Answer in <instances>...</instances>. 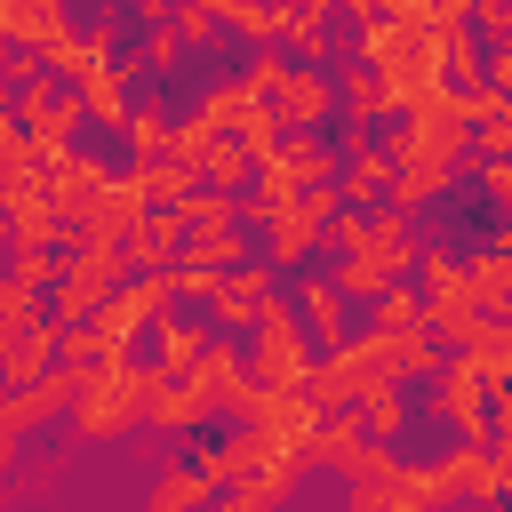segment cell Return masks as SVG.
<instances>
[{"mask_svg": "<svg viewBox=\"0 0 512 512\" xmlns=\"http://www.w3.org/2000/svg\"><path fill=\"white\" fill-rule=\"evenodd\" d=\"M152 384H160V368L152 360H112L80 400H72V432L88 440V448H104V440H120L128 424H144V408H152Z\"/></svg>", "mask_w": 512, "mask_h": 512, "instance_id": "obj_1", "label": "cell"}, {"mask_svg": "<svg viewBox=\"0 0 512 512\" xmlns=\"http://www.w3.org/2000/svg\"><path fill=\"white\" fill-rule=\"evenodd\" d=\"M496 392H504V384H496L472 352H448V368L432 376V400H424V408H432L456 440H496Z\"/></svg>", "mask_w": 512, "mask_h": 512, "instance_id": "obj_2", "label": "cell"}, {"mask_svg": "<svg viewBox=\"0 0 512 512\" xmlns=\"http://www.w3.org/2000/svg\"><path fill=\"white\" fill-rule=\"evenodd\" d=\"M312 360H320V344H312L304 312H296V304H272L264 328H256V360H248V376H256L264 392H304Z\"/></svg>", "mask_w": 512, "mask_h": 512, "instance_id": "obj_3", "label": "cell"}, {"mask_svg": "<svg viewBox=\"0 0 512 512\" xmlns=\"http://www.w3.org/2000/svg\"><path fill=\"white\" fill-rule=\"evenodd\" d=\"M392 152H400V160H448V168H456V160L472 152V112H464V96H456V88H440L432 104L400 112Z\"/></svg>", "mask_w": 512, "mask_h": 512, "instance_id": "obj_4", "label": "cell"}, {"mask_svg": "<svg viewBox=\"0 0 512 512\" xmlns=\"http://www.w3.org/2000/svg\"><path fill=\"white\" fill-rule=\"evenodd\" d=\"M264 168H272L280 184H296V192H304V184H344V144L320 136V128H288Z\"/></svg>", "mask_w": 512, "mask_h": 512, "instance_id": "obj_5", "label": "cell"}, {"mask_svg": "<svg viewBox=\"0 0 512 512\" xmlns=\"http://www.w3.org/2000/svg\"><path fill=\"white\" fill-rule=\"evenodd\" d=\"M384 120H400V112H392V88H384V72H368V64H344V80H336V136H376Z\"/></svg>", "mask_w": 512, "mask_h": 512, "instance_id": "obj_6", "label": "cell"}, {"mask_svg": "<svg viewBox=\"0 0 512 512\" xmlns=\"http://www.w3.org/2000/svg\"><path fill=\"white\" fill-rule=\"evenodd\" d=\"M280 304V288H272V264H240L216 296H208V320L232 336V328H264V312Z\"/></svg>", "mask_w": 512, "mask_h": 512, "instance_id": "obj_7", "label": "cell"}, {"mask_svg": "<svg viewBox=\"0 0 512 512\" xmlns=\"http://www.w3.org/2000/svg\"><path fill=\"white\" fill-rule=\"evenodd\" d=\"M376 448H384V440H376V432H368V424H360V408H328V416H320V432H312V448H304V456H312V464H320V472H344V480H352V472H360V464H368V456H376Z\"/></svg>", "mask_w": 512, "mask_h": 512, "instance_id": "obj_8", "label": "cell"}, {"mask_svg": "<svg viewBox=\"0 0 512 512\" xmlns=\"http://www.w3.org/2000/svg\"><path fill=\"white\" fill-rule=\"evenodd\" d=\"M296 312H304V328H312L320 352H344V344L360 336V328H352V296H344L328 272H312V280L296 288Z\"/></svg>", "mask_w": 512, "mask_h": 512, "instance_id": "obj_9", "label": "cell"}, {"mask_svg": "<svg viewBox=\"0 0 512 512\" xmlns=\"http://www.w3.org/2000/svg\"><path fill=\"white\" fill-rule=\"evenodd\" d=\"M56 352H64V328H56V320H32V328L0 336V392H16V384H40V376L56 368Z\"/></svg>", "mask_w": 512, "mask_h": 512, "instance_id": "obj_10", "label": "cell"}, {"mask_svg": "<svg viewBox=\"0 0 512 512\" xmlns=\"http://www.w3.org/2000/svg\"><path fill=\"white\" fill-rule=\"evenodd\" d=\"M440 464H448V488H456V496H472V504H504V496H512L496 440H456Z\"/></svg>", "mask_w": 512, "mask_h": 512, "instance_id": "obj_11", "label": "cell"}, {"mask_svg": "<svg viewBox=\"0 0 512 512\" xmlns=\"http://www.w3.org/2000/svg\"><path fill=\"white\" fill-rule=\"evenodd\" d=\"M272 112H280V128H328V120H336V80H328L320 64H296V72L280 80Z\"/></svg>", "mask_w": 512, "mask_h": 512, "instance_id": "obj_12", "label": "cell"}, {"mask_svg": "<svg viewBox=\"0 0 512 512\" xmlns=\"http://www.w3.org/2000/svg\"><path fill=\"white\" fill-rule=\"evenodd\" d=\"M40 184H48L56 216H80V208L112 184V168H104V160H88V152H64V160H48V168H40Z\"/></svg>", "mask_w": 512, "mask_h": 512, "instance_id": "obj_13", "label": "cell"}, {"mask_svg": "<svg viewBox=\"0 0 512 512\" xmlns=\"http://www.w3.org/2000/svg\"><path fill=\"white\" fill-rule=\"evenodd\" d=\"M72 24H64V0H0V40L8 48H56Z\"/></svg>", "mask_w": 512, "mask_h": 512, "instance_id": "obj_14", "label": "cell"}, {"mask_svg": "<svg viewBox=\"0 0 512 512\" xmlns=\"http://www.w3.org/2000/svg\"><path fill=\"white\" fill-rule=\"evenodd\" d=\"M448 368V344L432 336V328H400V336H384V376H400V384H432Z\"/></svg>", "mask_w": 512, "mask_h": 512, "instance_id": "obj_15", "label": "cell"}, {"mask_svg": "<svg viewBox=\"0 0 512 512\" xmlns=\"http://www.w3.org/2000/svg\"><path fill=\"white\" fill-rule=\"evenodd\" d=\"M208 8H216L248 48H280V40L296 32V24H288V0H208Z\"/></svg>", "mask_w": 512, "mask_h": 512, "instance_id": "obj_16", "label": "cell"}, {"mask_svg": "<svg viewBox=\"0 0 512 512\" xmlns=\"http://www.w3.org/2000/svg\"><path fill=\"white\" fill-rule=\"evenodd\" d=\"M448 176H456L448 160H400V168H392V200H384V208L416 216V208H432V200L448 192Z\"/></svg>", "mask_w": 512, "mask_h": 512, "instance_id": "obj_17", "label": "cell"}, {"mask_svg": "<svg viewBox=\"0 0 512 512\" xmlns=\"http://www.w3.org/2000/svg\"><path fill=\"white\" fill-rule=\"evenodd\" d=\"M352 408H360V424H368V432H376V440H384V448H392V440H400V432H408V392H400V384H392V376H368V384H360V400H352Z\"/></svg>", "mask_w": 512, "mask_h": 512, "instance_id": "obj_18", "label": "cell"}, {"mask_svg": "<svg viewBox=\"0 0 512 512\" xmlns=\"http://www.w3.org/2000/svg\"><path fill=\"white\" fill-rule=\"evenodd\" d=\"M120 136H128V168H152V160H168V144H176V120H168L160 104H136Z\"/></svg>", "mask_w": 512, "mask_h": 512, "instance_id": "obj_19", "label": "cell"}, {"mask_svg": "<svg viewBox=\"0 0 512 512\" xmlns=\"http://www.w3.org/2000/svg\"><path fill=\"white\" fill-rule=\"evenodd\" d=\"M360 320H368L376 336H400V328H424V288H416V280H400V288H384V296H376V304H368Z\"/></svg>", "mask_w": 512, "mask_h": 512, "instance_id": "obj_20", "label": "cell"}, {"mask_svg": "<svg viewBox=\"0 0 512 512\" xmlns=\"http://www.w3.org/2000/svg\"><path fill=\"white\" fill-rule=\"evenodd\" d=\"M80 104H88V120H96V128H128V64L96 72V80L80 88Z\"/></svg>", "mask_w": 512, "mask_h": 512, "instance_id": "obj_21", "label": "cell"}, {"mask_svg": "<svg viewBox=\"0 0 512 512\" xmlns=\"http://www.w3.org/2000/svg\"><path fill=\"white\" fill-rule=\"evenodd\" d=\"M256 176H264V160H248L240 144H216V152H208V168H200V184H208V192H232V200H248V184H256Z\"/></svg>", "mask_w": 512, "mask_h": 512, "instance_id": "obj_22", "label": "cell"}, {"mask_svg": "<svg viewBox=\"0 0 512 512\" xmlns=\"http://www.w3.org/2000/svg\"><path fill=\"white\" fill-rule=\"evenodd\" d=\"M184 224H192V240H216V232H248V224H240V200H232V192H208V184L184 200Z\"/></svg>", "mask_w": 512, "mask_h": 512, "instance_id": "obj_23", "label": "cell"}, {"mask_svg": "<svg viewBox=\"0 0 512 512\" xmlns=\"http://www.w3.org/2000/svg\"><path fill=\"white\" fill-rule=\"evenodd\" d=\"M472 288H480V304H488V312H496V320H504V312H512V256H504V248H496V240H488V248H480V256H472Z\"/></svg>", "mask_w": 512, "mask_h": 512, "instance_id": "obj_24", "label": "cell"}, {"mask_svg": "<svg viewBox=\"0 0 512 512\" xmlns=\"http://www.w3.org/2000/svg\"><path fill=\"white\" fill-rule=\"evenodd\" d=\"M288 72H296V64H288V56H280V48H248V64H240V72H232V80H240V88H248V96H264V104H272V96H280V80H288Z\"/></svg>", "mask_w": 512, "mask_h": 512, "instance_id": "obj_25", "label": "cell"}, {"mask_svg": "<svg viewBox=\"0 0 512 512\" xmlns=\"http://www.w3.org/2000/svg\"><path fill=\"white\" fill-rule=\"evenodd\" d=\"M32 320H48V312H40V288L8 272V280H0V336H16V328H32Z\"/></svg>", "mask_w": 512, "mask_h": 512, "instance_id": "obj_26", "label": "cell"}, {"mask_svg": "<svg viewBox=\"0 0 512 512\" xmlns=\"http://www.w3.org/2000/svg\"><path fill=\"white\" fill-rule=\"evenodd\" d=\"M208 152H216V128H208L200 112H184V120H176V144H168V160H184V168L200 176V168H208Z\"/></svg>", "mask_w": 512, "mask_h": 512, "instance_id": "obj_27", "label": "cell"}, {"mask_svg": "<svg viewBox=\"0 0 512 512\" xmlns=\"http://www.w3.org/2000/svg\"><path fill=\"white\" fill-rule=\"evenodd\" d=\"M184 56H192V40H184L176 24H152V32H144V56H136V64H144V72H176Z\"/></svg>", "mask_w": 512, "mask_h": 512, "instance_id": "obj_28", "label": "cell"}, {"mask_svg": "<svg viewBox=\"0 0 512 512\" xmlns=\"http://www.w3.org/2000/svg\"><path fill=\"white\" fill-rule=\"evenodd\" d=\"M216 24H224V16H216V8H208V0H184V8H176V32H184V40H192V48H200V40H208V32H216Z\"/></svg>", "mask_w": 512, "mask_h": 512, "instance_id": "obj_29", "label": "cell"}, {"mask_svg": "<svg viewBox=\"0 0 512 512\" xmlns=\"http://www.w3.org/2000/svg\"><path fill=\"white\" fill-rule=\"evenodd\" d=\"M472 176H480V192H488V200H496V208L512 216V160H480Z\"/></svg>", "mask_w": 512, "mask_h": 512, "instance_id": "obj_30", "label": "cell"}, {"mask_svg": "<svg viewBox=\"0 0 512 512\" xmlns=\"http://www.w3.org/2000/svg\"><path fill=\"white\" fill-rule=\"evenodd\" d=\"M472 16H480V0H432V32H456Z\"/></svg>", "mask_w": 512, "mask_h": 512, "instance_id": "obj_31", "label": "cell"}, {"mask_svg": "<svg viewBox=\"0 0 512 512\" xmlns=\"http://www.w3.org/2000/svg\"><path fill=\"white\" fill-rule=\"evenodd\" d=\"M488 88H504V96H512V40H496V48H488Z\"/></svg>", "mask_w": 512, "mask_h": 512, "instance_id": "obj_32", "label": "cell"}, {"mask_svg": "<svg viewBox=\"0 0 512 512\" xmlns=\"http://www.w3.org/2000/svg\"><path fill=\"white\" fill-rule=\"evenodd\" d=\"M336 8H352L360 24H384V16H392V0H336Z\"/></svg>", "mask_w": 512, "mask_h": 512, "instance_id": "obj_33", "label": "cell"}, {"mask_svg": "<svg viewBox=\"0 0 512 512\" xmlns=\"http://www.w3.org/2000/svg\"><path fill=\"white\" fill-rule=\"evenodd\" d=\"M496 456H504V480H512V440H496Z\"/></svg>", "mask_w": 512, "mask_h": 512, "instance_id": "obj_34", "label": "cell"}]
</instances>
